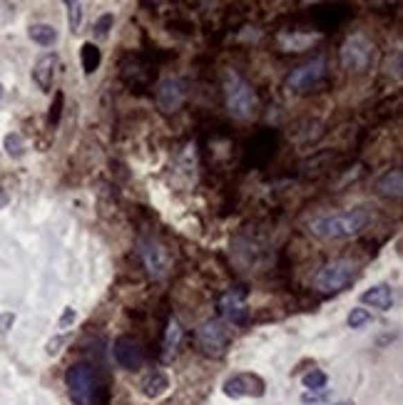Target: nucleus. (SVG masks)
Masks as SVG:
<instances>
[{
  "label": "nucleus",
  "mask_w": 403,
  "mask_h": 405,
  "mask_svg": "<svg viewBox=\"0 0 403 405\" xmlns=\"http://www.w3.org/2000/svg\"><path fill=\"white\" fill-rule=\"evenodd\" d=\"M65 386L75 405H110L112 381L107 370L95 366V363H73L65 370Z\"/></svg>",
  "instance_id": "nucleus-1"
},
{
  "label": "nucleus",
  "mask_w": 403,
  "mask_h": 405,
  "mask_svg": "<svg viewBox=\"0 0 403 405\" xmlns=\"http://www.w3.org/2000/svg\"><path fill=\"white\" fill-rule=\"evenodd\" d=\"M368 224H371V209L356 206V209H346V212L319 214L309 222V231L321 242H336V239H348V236L361 234Z\"/></svg>",
  "instance_id": "nucleus-2"
},
{
  "label": "nucleus",
  "mask_w": 403,
  "mask_h": 405,
  "mask_svg": "<svg viewBox=\"0 0 403 405\" xmlns=\"http://www.w3.org/2000/svg\"><path fill=\"white\" fill-rule=\"evenodd\" d=\"M222 90H224L226 109H229V115H232L234 120L244 122L257 115V109H259L257 90H254V85H251L244 75H239L237 70H226Z\"/></svg>",
  "instance_id": "nucleus-3"
},
{
  "label": "nucleus",
  "mask_w": 403,
  "mask_h": 405,
  "mask_svg": "<svg viewBox=\"0 0 403 405\" xmlns=\"http://www.w3.org/2000/svg\"><path fill=\"white\" fill-rule=\"evenodd\" d=\"M361 269L351 259H331L319 269L312 278V286L319 294H341L359 278Z\"/></svg>",
  "instance_id": "nucleus-4"
},
{
  "label": "nucleus",
  "mask_w": 403,
  "mask_h": 405,
  "mask_svg": "<svg viewBox=\"0 0 403 405\" xmlns=\"http://www.w3.org/2000/svg\"><path fill=\"white\" fill-rule=\"evenodd\" d=\"M373 57H376V45L366 35H359V33L348 35L341 48H339V60H341V67L346 73H368L373 65Z\"/></svg>",
  "instance_id": "nucleus-5"
},
{
  "label": "nucleus",
  "mask_w": 403,
  "mask_h": 405,
  "mask_svg": "<svg viewBox=\"0 0 403 405\" xmlns=\"http://www.w3.org/2000/svg\"><path fill=\"white\" fill-rule=\"evenodd\" d=\"M195 339L199 353H204L207 358H222L229 351V345L234 341V333L229 328V323H224L220 318H209L197 328Z\"/></svg>",
  "instance_id": "nucleus-6"
},
{
  "label": "nucleus",
  "mask_w": 403,
  "mask_h": 405,
  "mask_svg": "<svg viewBox=\"0 0 403 405\" xmlns=\"http://www.w3.org/2000/svg\"><path fill=\"white\" fill-rule=\"evenodd\" d=\"M326 73H329L326 57L324 55H316V57H312V60L304 62V65L294 67L292 73L287 75V80H284V87H287L292 95H306V92L316 90V87L321 85V80L326 78Z\"/></svg>",
  "instance_id": "nucleus-7"
},
{
  "label": "nucleus",
  "mask_w": 403,
  "mask_h": 405,
  "mask_svg": "<svg viewBox=\"0 0 403 405\" xmlns=\"http://www.w3.org/2000/svg\"><path fill=\"white\" fill-rule=\"evenodd\" d=\"M137 256H140L142 267L147 269V273L152 278H162L172 267L170 251L154 236H140L137 239Z\"/></svg>",
  "instance_id": "nucleus-8"
},
{
  "label": "nucleus",
  "mask_w": 403,
  "mask_h": 405,
  "mask_svg": "<svg viewBox=\"0 0 403 405\" xmlns=\"http://www.w3.org/2000/svg\"><path fill=\"white\" fill-rule=\"evenodd\" d=\"M249 291L244 286H234V289L224 291L220 298H217V311L220 316L232 323V326H247L249 323Z\"/></svg>",
  "instance_id": "nucleus-9"
},
{
  "label": "nucleus",
  "mask_w": 403,
  "mask_h": 405,
  "mask_svg": "<svg viewBox=\"0 0 403 405\" xmlns=\"http://www.w3.org/2000/svg\"><path fill=\"white\" fill-rule=\"evenodd\" d=\"M112 356H115L117 366L125 370H140L145 368L147 363V351L140 341L125 333V336H117L115 343H112Z\"/></svg>",
  "instance_id": "nucleus-10"
},
{
  "label": "nucleus",
  "mask_w": 403,
  "mask_h": 405,
  "mask_svg": "<svg viewBox=\"0 0 403 405\" xmlns=\"http://www.w3.org/2000/svg\"><path fill=\"white\" fill-rule=\"evenodd\" d=\"M279 150V132L276 129H259L251 134L249 145L244 150V157L251 167H264Z\"/></svg>",
  "instance_id": "nucleus-11"
},
{
  "label": "nucleus",
  "mask_w": 403,
  "mask_h": 405,
  "mask_svg": "<svg viewBox=\"0 0 403 405\" xmlns=\"http://www.w3.org/2000/svg\"><path fill=\"white\" fill-rule=\"evenodd\" d=\"M190 97V82L184 78H167L157 85L154 102L162 112H177Z\"/></svg>",
  "instance_id": "nucleus-12"
},
{
  "label": "nucleus",
  "mask_w": 403,
  "mask_h": 405,
  "mask_svg": "<svg viewBox=\"0 0 403 405\" xmlns=\"http://www.w3.org/2000/svg\"><path fill=\"white\" fill-rule=\"evenodd\" d=\"M226 398L239 400V398H262L267 393V383L259 373H234L232 378H226L222 386Z\"/></svg>",
  "instance_id": "nucleus-13"
},
{
  "label": "nucleus",
  "mask_w": 403,
  "mask_h": 405,
  "mask_svg": "<svg viewBox=\"0 0 403 405\" xmlns=\"http://www.w3.org/2000/svg\"><path fill=\"white\" fill-rule=\"evenodd\" d=\"M157 78V70H154V62H150L142 55H134V62L129 60V65H123V80L127 82L132 90H142V87H150Z\"/></svg>",
  "instance_id": "nucleus-14"
},
{
  "label": "nucleus",
  "mask_w": 403,
  "mask_h": 405,
  "mask_svg": "<svg viewBox=\"0 0 403 405\" xmlns=\"http://www.w3.org/2000/svg\"><path fill=\"white\" fill-rule=\"evenodd\" d=\"M55 70H57V55L55 53H45L37 57V62L33 65V82L37 85V90H43V92L53 90Z\"/></svg>",
  "instance_id": "nucleus-15"
},
{
  "label": "nucleus",
  "mask_w": 403,
  "mask_h": 405,
  "mask_svg": "<svg viewBox=\"0 0 403 405\" xmlns=\"http://www.w3.org/2000/svg\"><path fill=\"white\" fill-rule=\"evenodd\" d=\"M182 339H184V331H182V326H179V321L170 318L165 328V339H162V348H159V361L162 363L174 361L179 353V345H182Z\"/></svg>",
  "instance_id": "nucleus-16"
},
{
  "label": "nucleus",
  "mask_w": 403,
  "mask_h": 405,
  "mask_svg": "<svg viewBox=\"0 0 403 405\" xmlns=\"http://www.w3.org/2000/svg\"><path fill=\"white\" fill-rule=\"evenodd\" d=\"M393 301H396V291L388 284H376L361 294V303H366V306L379 309V311H391Z\"/></svg>",
  "instance_id": "nucleus-17"
},
{
  "label": "nucleus",
  "mask_w": 403,
  "mask_h": 405,
  "mask_svg": "<svg viewBox=\"0 0 403 405\" xmlns=\"http://www.w3.org/2000/svg\"><path fill=\"white\" fill-rule=\"evenodd\" d=\"M312 15H314L316 28H321V30H334V28H339V25L348 18V8L346 6H319V8H314Z\"/></svg>",
  "instance_id": "nucleus-18"
},
{
  "label": "nucleus",
  "mask_w": 403,
  "mask_h": 405,
  "mask_svg": "<svg viewBox=\"0 0 403 405\" xmlns=\"http://www.w3.org/2000/svg\"><path fill=\"white\" fill-rule=\"evenodd\" d=\"M376 194L384 197V199H398L403 192V172L401 170H388L376 179L373 184Z\"/></svg>",
  "instance_id": "nucleus-19"
},
{
  "label": "nucleus",
  "mask_w": 403,
  "mask_h": 405,
  "mask_svg": "<svg viewBox=\"0 0 403 405\" xmlns=\"http://www.w3.org/2000/svg\"><path fill=\"white\" fill-rule=\"evenodd\" d=\"M140 388H142V395H147V398H159V395L170 388V378H167L162 370H152V373L142 381Z\"/></svg>",
  "instance_id": "nucleus-20"
},
{
  "label": "nucleus",
  "mask_w": 403,
  "mask_h": 405,
  "mask_svg": "<svg viewBox=\"0 0 403 405\" xmlns=\"http://www.w3.org/2000/svg\"><path fill=\"white\" fill-rule=\"evenodd\" d=\"M30 40L40 48H53L57 43V30L53 28L50 23H35L30 25V30H28Z\"/></svg>",
  "instance_id": "nucleus-21"
},
{
  "label": "nucleus",
  "mask_w": 403,
  "mask_h": 405,
  "mask_svg": "<svg viewBox=\"0 0 403 405\" xmlns=\"http://www.w3.org/2000/svg\"><path fill=\"white\" fill-rule=\"evenodd\" d=\"M80 65H82V70L87 75L100 70V65H102V50L95 43H82V48H80Z\"/></svg>",
  "instance_id": "nucleus-22"
},
{
  "label": "nucleus",
  "mask_w": 403,
  "mask_h": 405,
  "mask_svg": "<svg viewBox=\"0 0 403 405\" xmlns=\"http://www.w3.org/2000/svg\"><path fill=\"white\" fill-rule=\"evenodd\" d=\"M3 150H6L8 157L20 159V157H25V150H28V147H25V139L20 137L18 132H10L3 137Z\"/></svg>",
  "instance_id": "nucleus-23"
},
{
  "label": "nucleus",
  "mask_w": 403,
  "mask_h": 405,
  "mask_svg": "<svg viewBox=\"0 0 403 405\" xmlns=\"http://www.w3.org/2000/svg\"><path fill=\"white\" fill-rule=\"evenodd\" d=\"M301 383H304L306 390H321V388L329 386V375H326L324 370L312 368L309 373L301 375Z\"/></svg>",
  "instance_id": "nucleus-24"
},
{
  "label": "nucleus",
  "mask_w": 403,
  "mask_h": 405,
  "mask_svg": "<svg viewBox=\"0 0 403 405\" xmlns=\"http://www.w3.org/2000/svg\"><path fill=\"white\" fill-rule=\"evenodd\" d=\"M65 8H67V25H70V33H78L80 23H82V3L67 0Z\"/></svg>",
  "instance_id": "nucleus-25"
},
{
  "label": "nucleus",
  "mask_w": 403,
  "mask_h": 405,
  "mask_svg": "<svg viewBox=\"0 0 403 405\" xmlns=\"http://www.w3.org/2000/svg\"><path fill=\"white\" fill-rule=\"evenodd\" d=\"M62 105H65V95H62V90H57L55 92V100H53V105H50V115H48L50 127H57V125H60Z\"/></svg>",
  "instance_id": "nucleus-26"
},
{
  "label": "nucleus",
  "mask_w": 403,
  "mask_h": 405,
  "mask_svg": "<svg viewBox=\"0 0 403 405\" xmlns=\"http://www.w3.org/2000/svg\"><path fill=\"white\" fill-rule=\"evenodd\" d=\"M112 25H115V15H112V12H105V15H100V18L95 20L92 30H95V35L98 37H107L112 30Z\"/></svg>",
  "instance_id": "nucleus-27"
},
{
  "label": "nucleus",
  "mask_w": 403,
  "mask_h": 405,
  "mask_svg": "<svg viewBox=\"0 0 403 405\" xmlns=\"http://www.w3.org/2000/svg\"><path fill=\"white\" fill-rule=\"evenodd\" d=\"M371 323V311L368 309H351V314H348V326L351 328H364Z\"/></svg>",
  "instance_id": "nucleus-28"
},
{
  "label": "nucleus",
  "mask_w": 403,
  "mask_h": 405,
  "mask_svg": "<svg viewBox=\"0 0 403 405\" xmlns=\"http://www.w3.org/2000/svg\"><path fill=\"white\" fill-rule=\"evenodd\" d=\"M329 393H331V388H321V390H306V393H301V403L304 405H309V403H324L326 398H329Z\"/></svg>",
  "instance_id": "nucleus-29"
},
{
  "label": "nucleus",
  "mask_w": 403,
  "mask_h": 405,
  "mask_svg": "<svg viewBox=\"0 0 403 405\" xmlns=\"http://www.w3.org/2000/svg\"><path fill=\"white\" fill-rule=\"evenodd\" d=\"M75 318H78V311H75L73 306H65V309H62L60 321H57V326H60V328H70L75 323Z\"/></svg>",
  "instance_id": "nucleus-30"
},
{
  "label": "nucleus",
  "mask_w": 403,
  "mask_h": 405,
  "mask_svg": "<svg viewBox=\"0 0 403 405\" xmlns=\"http://www.w3.org/2000/svg\"><path fill=\"white\" fill-rule=\"evenodd\" d=\"M67 341V336H55V339H50L48 345H45V351H48V356H57L60 353V345Z\"/></svg>",
  "instance_id": "nucleus-31"
},
{
  "label": "nucleus",
  "mask_w": 403,
  "mask_h": 405,
  "mask_svg": "<svg viewBox=\"0 0 403 405\" xmlns=\"http://www.w3.org/2000/svg\"><path fill=\"white\" fill-rule=\"evenodd\" d=\"M15 323V314H0V333H6Z\"/></svg>",
  "instance_id": "nucleus-32"
},
{
  "label": "nucleus",
  "mask_w": 403,
  "mask_h": 405,
  "mask_svg": "<svg viewBox=\"0 0 403 405\" xmlns=\"http://www.w3.org/2000/svg\"><path fill=\"white\" fill-rule=\"evenodd\" d=\"M3 204H8V194L6 192H0V206Z\"/></svg>",
  "instance_id": "nucleus-33"
},
{
  "label": "nucleus",
  "mask_w": 403,
  "mask_h": 405,
  "mask_svg": "<svg viewBox=\"0 0 403 405\" xmlns=\"http://www.w3.org/2000/svg\"><path fill=\"white\" fill-rule=\"evenodd\" d=\"M334 405H354V403H351V400H346V403H334Z\"/></svg>",
  "instance_id": "nucleus-34"
},
{
  "label": "nucleus",
  "mask_w": 403,
  "mask_h": 405,
  "mask_svg": "<svg viewBox=\"0 0 403 405\" xmlns=\"http://www.w3.org/2000/svg\"><path fill=\"white\" fill-rule=\"evenodd\" d=\"M0 95H3V90H0Z\"/></svg>",
  "instance_id": "nucleus-35"
}]
</instances>
